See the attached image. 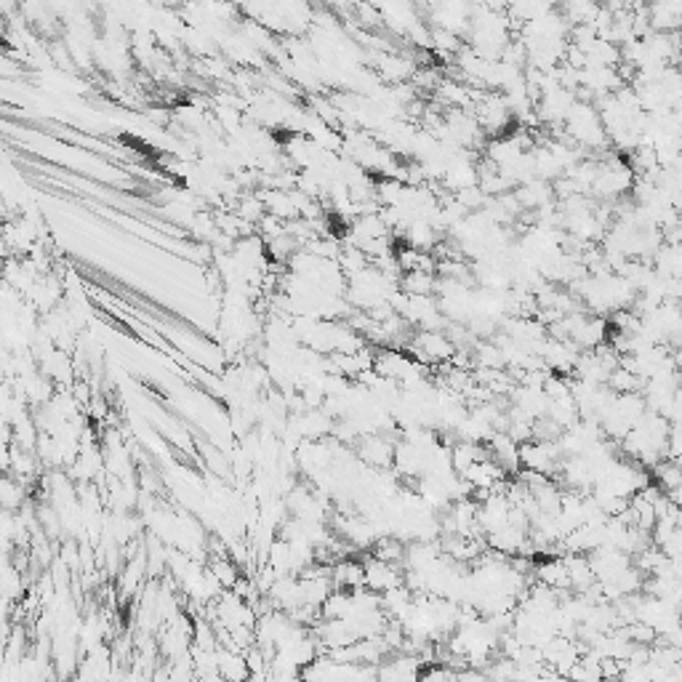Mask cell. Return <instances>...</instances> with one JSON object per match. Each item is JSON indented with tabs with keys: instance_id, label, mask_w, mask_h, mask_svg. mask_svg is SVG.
Returning a JSON list of instances; mask_svg holds the SVG:
<instances>
[{
	"instance_id": "obj_2",
	"label": "cell",
	"mask_w": 682,
	"mask_h": 682,
	"mask_svg": "<svg viewBox=\"0 0 682 682\" xmlns=\"http://www.w3.org/2000/svg\"><path fill=\"white\" fill-rule=\"evenodd\" d=\"M357 456L371 469H389L392 467V456H395V445L384 435H363Z\"/></svg>"
},
{
	"instance_id": "obj_1",
	"label": "cell",
	"mask_w": 682,
	"mask_h": 682,
	"mask_svg": "<svg viewBox=\"0 0 682 682\" xmlns=\"http://www.w3.org/2000/svg\"><path fill=\"white\" fill-rule=\"evenodd\" d=\"M363 587L373 595H384L395 587H403V568L368 558L363 563Z\"/></svg>"
},
{
	"instance_id": "obj_3",
	"label": "cell",
	"mask_w": 682,
	"mask_h": 682,
	"mask_svg": "<svg viewBox=\"0 0 682 682\" xmlns=\"http://www.w3.org/2000/svg\"><path fill=\"white\" fill-rule=\"evenodd\" d=\"M216 672L224 682H245L251 678V670L245 664L243 654H232L227 648H216Z\"/></svg>"
}]
</instances>
